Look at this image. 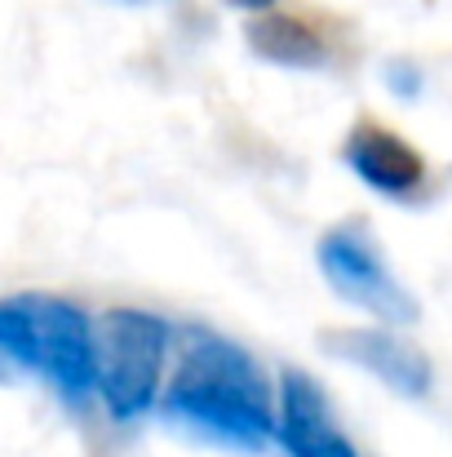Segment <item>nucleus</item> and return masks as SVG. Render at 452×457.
<instances>
[{
  "instance_id": "nucleus-1",
  "label": "nucleus",
  "mask_w": 452,
  "mask_h": 457,
  "mask_svg": "<svg viewBox=\"0 0 452 457\" xmlns=\"http://www.w3.org/2000/svg\"><path fill=\"white\" fill-rule=\"evenodd\" d=\"M231 4H244V9H262V4H271V0H231Z\"/></svg>"
}]
</instances>
